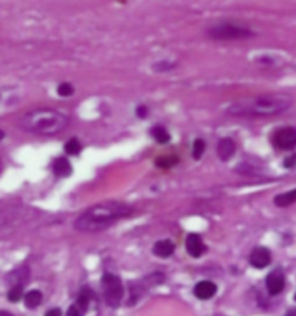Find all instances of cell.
Wrapping results in <instances>:
<instances>
[{"label":"cell","mask_w":296,"mask_h":316,"mask_svg":"<svg viewBox=\"0 0 296 316\" xmlns=\"http://www.w3.org/2000/svg\"><path fill=\"white\" fill-rule=\"evenodd\" d=\"M133 215V208L126 204L108 201L85 210L74 222V228L82 233H96Z\"/></svg>","instance_id":"6da1fadb"},{"label":"cell","mask_w":296,"mask_h":316,"mask_svg":"<svg viewBox=\"0 0 296 316\" xmlns=\"http://www.w3.org/2000/svg\"><path fill=\"white\" fill-rule=\"evenodd\" d=\"M293 99L284 94H267L253 99H242L230 105L227 113L238 117H268L278 116L290 110Z\"/></svg>","instance_id":"7a4b0ae2"},{"label":"cell","mask_w":296,"mask_h":316,"mask_svg":"<svg viewBox=\"0 0 296 316\" xmlns=\"http://www.w3.org/2000/svg\"><path fill=\"white\" fill-rule=\"evenodd\" d=\"M68 117L56 110H48V108H40V110H33L28 114L24 116L22 128L34 133V134H57L63 131L68 126Z\"/></svg>","instance_id":"3957f363"},{"label":"cell","mask_w":296,"mask_h":316,"mask_svg":"<svg viewBox=\"0 0 296 316\" xmlns=\"http://www.w3.org/2000/svg\"><path fill=\"white\" fill-rule=\"evenodd\" d=\"M102 291H103V298L110 307L116 308L120 305L123 299V285L119 276L107 273V275L102 276Z\"/></svg>","instance_id":"277c9868"},{"label":"cell","mask_w":296,"mask_h":316,"mask_svg":"<svg viewBox=\"0 0 296 316\" xmlns=\"http://www.w3.org/2000/svg\"><path fill=\"white\" fill-rule=\"evenodd\" d=\"M208 34L211 39H216V40H239V39L250 37L251 31L236 24H219V25L211 27L208 30Z\"/></svg>","instance_id":"5b68a950"},{"label":"cell","mask_w":296,"mask_h":316,"mask_svg":"<svg viewBox=\"0 0 296 316\" xmlns=\"http://www.w3.org/2000/svg\"><path fill=\"white\" fill-rule=\"evenodd\" d=\"M273 145L279 150H293L296 146V128L294 126H284L273 133Z\"/></svg>","instance_id":"8992f818"},{"label":"cell","mask_w":296,"mask_h":316,"mask_svg":"<svg viewBox=\"0 0 296 316\" xmlns=\"http://www.w3.org/2000/svg\"><path fill=\"white\" fill-rule=\"evenodd\" d=\"M265 287H267L268 294H271V296H276V294H279L284 290V287H285V275H284V271L281 268H276V270H273L271 273H268L267 279H265Z\"/></svg>","instance_id":"52a82bcc"},{"label":"cell","mask_w":296,"mask_h":316,"mask_svg":"<svg viewBox=\"0 0 296 316\" xmlns=\"http://www.w3.org/2000/svg\"><path fill=\"white\" fill-rule=\"evenodd\" d=\"M271 262V253L265 247H256L250 253V264L255 268H265Z\"/></svg>","instance_id":"ba28073f"},{"label":"cell","mask_w":296,"mask_h":316,"mask_svg":"<svg viewBox=\"0 0 296 316\" xmlns=\"http://www.w3.org/2000/svg\"><path fill=\"white\" fill-rule=\"evenodd\" d=\"M218 291V287L215 282H211V281H201L195 285V296L198 299H202V301H207V299H211L216 294Z\"/></svg>","instance_id":"9c48e42d"},{"label":"cell","mask_w":296,"mask_h":316,"mask_svg":"<svg viewBox=\"0 0 296 316\" xmlns=\"http://www.w3.org/2000/svg\"><path fill=\"white\" fill-rule=\"evenodd\" d=\"M187 251H188V255L190 256H193V258H199L204 255V251H205V244L202 241V238L196 233H192V235H188L187 236Z\"/></svg>","instance_id":"30bf717a"},{"label":"cell","mask_w":296,"mask_h":316,"mask_svg":"<svg viewBox=\"0 0 296 316\" xmlns=\"http://www.w3.org/2000/svg\"><path fill=\"white\" fill-rule=\"evenodd\" d=\"M28 278H30V268L27 265H24V267H19V268L13 270L7 276V281H8L10 287H14V285L25 287L28 284Z\"/></svg>","instance_id":"8fae6325"},{"label":"cell","mask_w":296,"mask_h":316,"mask_svg":"<svg viewBox=\"0 0 296 316\" xmlns=\"http://www.w3.org/2000/svg\"><path fill=\"white\" fill-rule=\"evenodd\" d=\"M236 151V145L230 137H224L218 142V156L221 161H230Z\"/></svg>","instance_id":"7c38bea8"},{"label":"cell","mask_w":296,"mask_h":316,"mask_svg":"<svg viewBox=\"0 0 296 316\" xmlns=\"http://www.w3.org/2000/svg\"><path fill=\"white\" fill-rule=\"evenodd\" d=\"M176 247L172 241L168 239H164V241H158L155 245H153V253L156 256L159 258H170L173 253H175Z\"/></svg>","instance_id":"4fadbf2b"},{"label":"cell","mask_w":296,"mask_h":316,"mask_svg":"<svg viewBox=\"0 0 296 316\" xmlns=\"http://www.w3.org/2000/svg\"><path fill=\"white\" fill-rule=\"evenodd\" d=\"M53 172L59 178H67V176L71 175L73 168H71V164L67 157H57L53 162Z\"/></svg>","instance_id":"5bb4252c"},{"label":"cell","mask_w":296,"mask_h":316,"mask_svg":"<svg viewBox=\"0 0 296 316\" xmlns=\"http://www.w3.org/2000/svg\"><path fill=\"white\" fill-rule=\"evenodd\" d=\"M291 204H296V188L290 190V192H287V193L278 195L276 198H274V205H278L281 208H285Z\"/></svg>","instance_id":"9a60e30c"},{"label":"cell","mask_w":296,"mask_h":316,"mask_svg":"<svg viewBox=\"0 0 296 316\" xmlns=\"http://www.w3.org/2000/svg\"><path fill=\"white\" fill-rule=\"evenodd\" d=\"M91 298H93V291L88 288V287H83L82 290H80V293H79V298H77V307L85 313L87 311V308H88V304H90V301H91Z\"/></svg>","instance_id":"2e32d148"},{"label":"cell","mask_w":296,"mask_h":316,"mask_svg":"<svg viewBox=\"0 0 296 316\" xmlns=\"http://www.w3.org/2000/svg\"><path fill=\"white\" fill-rule=\"evenodd\" d=\"M24 301H25V305L28 308H36L42 302V291H39V290H30L25 294Z\"/></svg>","instance_id":"e0dca14e"},{"label":"cell","mask_w":296,"mask_h":316,"mask_svg":"<svg viewBox=\"0 0 296 316\" xmlns=\"http://www.w3.org/2000/svg\"><path fill=\"white\" fill-rule=\"evenodd\" d=\"M152 136L159 143H167L168 140H170V134H168V131L164 128V126H161V125L153 126V128H152Z\"/></svg>","instance_id":"ac0fdd59"},{"label":"cell","mask_w":296,"mask_h":316,"mask_svg":"<svg viewBox=\"0 0 296 316\" xmlns=\"http://www.w3.org/2000/svg\"><path fill=\"white\" fill-rule=\"evenodd\" d=\"M65 151L71 156H76L82 151V143L77 140V139H70L67 143H65Z\"/></svg>","instance_id":"d6986e66"},{"label":"cell","mask_w":296,"mask_h":316,"mask_svg":"<svg viewBox=\"0 0 296 316\" xmlns=\"http://www.w3.org/2000/svg\"><path fill=\"white\" fill-rule=\"evenodd\" d=\"M24 288L22 285H14V287H10V291H8V299L11 302H17L22 299V294H24Z\"/></svg>","instance_id":"ffe728a7"},{"label":"cell","mask_w":296,"mask_h":316,"mask_svg":"<svg viewBox=\"0 0 296 316\" xmlns=\"http://www.w3.org/2000/svg\"><path fill=\"white\" fill-rule=\"evenodd\" d=\"M205 151V142L202 139H196L193 143V157L195 159H201V156Z\"/></svg>","instance_id":"44dd1931"},{"label":"cell","mask_w":296,"mask_h":316,"mask_svg":"<svg viewBox=\"0 0 296 316\" xmlns=\"http://www.w3.org/2000/svg\"><path fill=\"white\" fill-rule=\"evenodd\" d=\"M57 93H59V96H62V97H70L73 93H74V88L71 87V83H60L59 85V88H57Z\"/></svg>","instance_id":"7402d4cb"},{"label":"cell","mask_w":296,"mask_h":316,"mask_svg":"<svg viewBox=\"0 0 296 316\" xmlns=\"http://www.w3.org/2000/svg\"><path fill=\"white\" fill-rule=\"evenodd\" d=\"M176 162H178L176 157H159V159L156 161V164H158L159 167H170V165H175Z\"/></svg>","instance_id":"603a6c76"},{"label":"cell","mask_w":296,"mask_h":316,"mask_svg":"<svg viewBox=\"0 0 296 316\" xmlns=\"http://www.w3.org/2000/svg\"><path fill=\"white\" fill-rule=\"evenodd\" d=\"M83 314V311L74 304V305H71L70 308H68V311H67V316H82Z\"/></svg>","instance_id":"cb8c5ba5"},{"label":"cell","mask_w":296,"mask_h":316,"mask_svg":"<svg viewBox=\"0 0 296 316\" xmlns=\"http://www.w3.org/2000/svg\"><path fill=\"white\" fill-rule=\"evenodd\" d=\"M296 164V156H290L285 162H284V167H287V168H291L293 165Z\"/></svg>","instance_id":"d4e9b609"},{"label":"cell","mask_w":296,"mask_h":316,"mask_svg":"<svg viewBox=\"0 0 296 316\" xmlns=\"http://www.w3.org/2000/svg\"><path fill=\"white\" fill-rule=\"evenodd\" d=\"M45 316H62V311L60 308H51L45 313Z\"/></svg>","instance_id":"484cf974"},{"label":"cell","mask_w":296,"mask_h":316,"mask_svg":"<svg viewBox=\"0 0 296 316\" xmlns=\"http://www.w3.org/2000/svg\"><path fill=\"white\" fill-rule=\"evenodd\" d=\"M137 116H139V117H146V116H148L146 107H139V108H137Z\"/></svg>","instance_id":"4316f807"},{"label":"cell","mask_w":296,"mask_h":316,"mask_svg":"<svg viewBox=\"0 0 296 316\" xmlns=\"http://www.w3.org/2000/svg\"><path fill=\"white\" fill-rule=\"evenodd\" d=\"M285 316H296V308H290V310L285 313Z\"/></svg>","instance_id":"83f0119b"},{"label":"cell","mask_w":296,"mask_h":316,"mask_svg":"<svg viewBox=\"0 0 296 316\" xmlns=\"http://www.w3.org/2000/svg\"><path fill=\"white\" fill-rule=\"evenodd\" d=\"M0 316H14L13 313L7 311V310H0Z\"/></svg>","instance_id":"f1b7e54d"},{"label":"cell","mask_w":296,"mask_h":316,"mask_svg":"<svg viewBox=\"0 0 296 316\" xmlns=\"http://www.w3.org/2000/svg\"><path fill=\"white\" fill-rule=\"evenodd\" d=\"M4 137H5V133H4L2 130H0V140H2Z\"/></svg>","instance_id":"f546056e"},{"label":"cell","mask_w":296,"mask_h":316,"mask_svg":"<svg viewBox=\"0 0 296 316\" xmlns=\"http://www.w3.org/2000/svg\"><path fill=\"white\" fill-rule=\"evenodd\" d=\"M2 170H4V164H2V159H0V173H2Z\"/></svg>","instance_id":"4dcf8cb0"},{"label":"cell","mask_w":296,"mask_h":316,"mask_svg":"<svg viewBox=\"0 0 296 316\" xmlns=\"http://www.w3.org/2000/svg\"><path fill=\"white\" fill-rule=\"evenodd\" d=\"M216 316H224V314H216Z\"/></svg>","instance_id":"1f68e13d"},{"label":"cell","mask_w":296,"mask_h":316,"mask_svg":"<svg viewBox=\"0 0 296 316\" xmlns=\"http://www.w3.org/2000/svg\"><path fill=\"white\" fill-rule=\"evenodd\" d=\"M294 301H296V294H294Z\"/></svg>","instance_id":"d6a6232c"}]
</instances>
